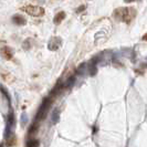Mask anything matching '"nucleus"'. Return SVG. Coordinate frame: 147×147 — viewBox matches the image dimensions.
<instances>
[{
  "label": "nucleus",
  "mask_w": 147,
  "mask_h": 147,
  "mask_svg": "<svg viewBox=\"0 0 147 147\" xmlns=\"http://www.w3.org/2000/svg\"><path fill=\"white\" fill-rule=\"evenodd\" d=\"M136 16V11L134 8H119L114 11V17L118 21H124L129 23Z\"/></svg>",
  "instance_id": "obj_1"
},
{
  "label": "nucleus",
  "mask_w": 147,
  "mask_h": 147,
  "mask_svg": "<svg viewBox=\"0 0 147 147\" xmlns=\"http://www.w3.org/2000/svg\"><path fill=\"white\" fill-rule=\"evenodd\" d=\"M21 10L22 11H24L26 13L32 16V17H41V16L44 15L43 8L38 7V6H32V5L26 6V7H22Z\"/></svg>",
  "instance_id": "obj_2"
},
{
  "label": "nucleus",
  "mask_w": 147,
  "mask_h": 147,
  "mask_svg": "<svg viewBox=\"0 0 147 147\" xmlns=\"http://www.w3.org/2000/svg\"><path fill=\"white\" fill-rule=\"evenodd\" d=\"M0 53H1L2 58L6 60H11L12 57H13V50H12L10 47H7V45H5V47L1 48Z\"/></svg>",
  "instance_id": "obj_3"
},
{
  "label": "nucleus",
  "mask_w": 147,
  "mask_h": 147,
  "mask_svg": "<svg viewBox=\"0 0 147 147\" xmlns=\"http://www.w3.org/2000/svg\"><path fill=\"white\" fill-rule=\"evenodd\" d=\"M60 44H61V40H60L59 38H53L51 41L49 42V49H51V50H55V49H58V48H59Z\"/></svg>",
  "instance_id": "obj_4"
},
{
  "label": "nucleus",
  "mask_w": 147,
  "mask_h": 147,
  "mask_svg": "<svg viewBox=\"0 0 147 147\" xmlns=\"http://www.w3.org/2000/svg\"><path fill=\"white\" fill-rule=\"evenodd\" d=\"M12 20L15 22L16 24H18V26H23V24H26V19L20 15H15L12 17Z\"/></svg>",
  "instance_id": "obj_5"
},
{
  "label": "nucleus",
  "mask_w": 147,
  "mask_h": 147,
  "mask_svg": "<svg viewBox=\"0 0 147 147\" xmlns=\"http://www.w3.org/2000/svg\"><path fill=\"white\" fill-rule=\"evenodd\" d=\"M64 18H65V12L64 11H60L59 13H57L55 17H54V19H53V21L55 24H59L62 22V20H64Z\"/></svg>",
  "instance_id": "obj_6"
},
{
  "label": "nucleus",
  "mask_w": 147,
  "mask_h": 147,
  "mask_svg": "<svg viewBox=\"0 0 147 147\" xmlns=\"http://www.w3.org/2000/svg\"><path fill=\"white\" fill-rule=\"evenodd\" d=\"M85 8H86V6H81V7H79L76 9V12H81L82 10H84Z\"/></svg>",
  "instance_id": "obj_7"
},
{
  "label": "nucleus",
  "mask_w": 147,
  "mask_h": 147,
  "mask_svg": "<svg viewBox=\"0 0 147 147\" xmlns=\"http://www.w3.org/2000/svg\"><path fill=\"white\" fill-rule=\"evenodd\" d=\"M143 40H144V41H147V33L143 36Z\"/></svg>",
  "instance_id": "obj_8"
},
{
  "label": "nucleus",
  "mask_w": 147,
  "mask_h": 147,
  "mask_svg": "<svg viewBox=\"0 0 147 147\" xmlns=\"http://www.w3.org/2000/svg\"><path fill=\"white\" fill-rule=\"evenodd\" d=\"M132 1H134V0H125V2H132Z\"/></svg>",
  "instance_id": "obj_9"
}]
</instances>
